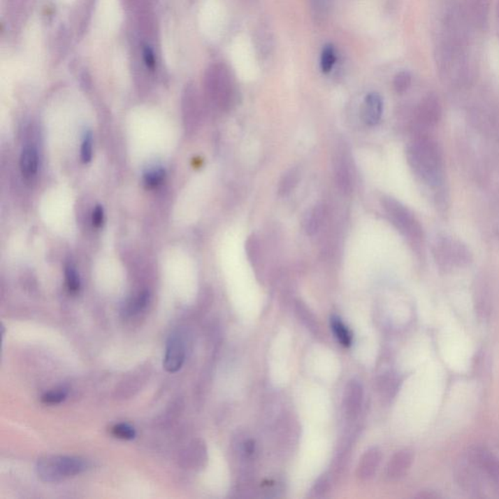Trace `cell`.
<instances>
[{
    "mask_svg": "<svg viewBox=\"0 0 499 499\" xmlns=\"http://www.w3.org/2000/svg\"><path fill=\"white\" fill-rule=\"evenodd\" d=\"M407 159L412 171L422 184L438 189L444 180L443 150L427 134L417 135L407 148Z\"/></svg>",
    "mask_w": 499,
    "mask_h": 499,
    "instance_id": "1",
    "label": "cell"
},
{
    "mask_svg": "<svg viewBox=\"0 0 499 499\" xmlns=\"http://www.w3.org/2000/svg\"><path fill=\"white\" fill-rule=\"evenodd\" d=\"M86 469L87 463L74 456H45L39 459L36 465L37 475L45 483H59L82 473Z\"/></svg>",
    "mask_w": 499,
    "mask_h": 499,
    "instance_id": "2",
    "label": "cell"
},
{
    "mask_svg": "<svg viewBox=\"0 0 499 499\" xmlns=\"http://www.w3.org/2000/svg\"><path fill=\"white\" fill-rule=\"evenodd\" d=\"M433 256L440 268L444 271L465 268L472 261L468 247L451 236H439L433 243Z\"/></svg>",
    "mask_w": 499,
    "mask_h": 499,
    "instance_id": "3",
    "label": "cell"
},
{
    "mask_svg": "<svg viewBox=\"0 0 499 499\" xmlns=\"http://www.w3.org/2000/svg\"><path fill=\"white\" fill-rule=\"evenodd\" d=\"M382 208L398 231L409 240L421 244L424 240V229L421 222L411 210L392 197L385 196L382 200Z\"/></svg>",
    "mask_w": 499,
    "mask_h": 499,
    "instance_id": "4",
    "label": "cell"
},
{
    "mask_svg": "<svg viewBox=\"0 0 499 499\" xmlns=\"http://www.w3.org/2000/svg\"><path fill=\"white\" fill-rule=\"evenodd\" d=\"M210 80L212 96L219 107L227 110L236 100V88L231 74L224 66H214Z\"/></svg>",
    "mask_w": 499,
    "mask_h": 499,
    "instance_id": "5",
    "label": "cell"
},
{
    "mask_svg": "<svg viewBox=\"0 0 499 499\" xmlns=\"http://www.w3.org/2000/svg\"><path fill=\"white\" fill-rule=\"evenodd\" d=\"M441 105L436 98L427 97L424 99L417 108L414 115V126L417 135L426 134L424 131L435 127L441 120Z\"/></svg>",
    "mask_w": 499,
    "mask_h": 499,
    "instance_id": "6",
    "label": "cell"
},
{
    "mask_svg": "<svg viewBox=\"0 0 499 499\" xmlns=\"http://www.w3.org/2000/svg\"><path fill=\"white\" fill-rule=\"evenodd\" d=\"M185 360V347L184 340L179 335H173L167 342L165 353L164 366L168 373H177L182 369Z\"/></svg>",
    "mask_w": 499,
    "mask_h": 499,
    "instance_id": "7",
    "label": "cell"
},
{
    "mask_svg": "<svg viewBox=\"0 0 499 499\" xmlns=\"http://www.w3.org/2000/svg\"><path fill=\"white\" fill-rule=\"evenodd\" d=\"M363 387L357 380H350L343 393V410L349 419L359 414L363 403Z\"/></svg>",
    "mask_w": 499,
    "mask_h": 499,
    "instance_id": "8",
    "label": "cell"
},
{
    "mask_svg": "<svg viewBox=\"0 0 499 499\" xmlns=\"http://www.w3.org/2000/svg\"><path fill=\"white\" fill-rule=\"evenodd\" d=\"M414 463V453L409 449L397 451L390 459L386 468L387 478L397 481L406 475Z\"/></svg>",
    "mask_w": 499,
    "mask_h": 499,
    "instance_id": "9",
    "label": "cell"
},
{
    "mask_svg": "<svg viewBox=\"0 0 499 499\" xmlns=\"http://www.w3.org/2000/svg\"><path fill=\"white\" fill-rule=\"evenodd\" d=\"M382 454L379 449L370 448L362 456L357 467V477L362 482L374 478L382 463Z\"/></svg>",
    "mask_w": 499,
    "mask_h": 499,
    "instance_id": "10",
    "label": "cell"
},
{
    "mask_svg": "<svg viewBox=\"0 0 499 499\" xmlns=\"http://www.w3.org/2000/svg\"><path fill=\"white\" fill-rule=\"evenodd\" d=\"M384 113V100L377 93L368 94L363 106V120L368 125L379 124Z\"/></svg>",
    "mask_w": 499,
    "mask_h": 499,
    "instance_id": "11",
    "label": "cell"
},
{
    "mask_svg": "<svg viewBox=\"0 0 499 499\" xmlns=\"http://www.w3.org/2000/svg\"><path fill=\"white\" fill-rule=\"evenodd\" d=\"M335 178L338 189L345 194H349L352 190V174L349 163L345 155L340 154L335 158Z\"/></svg>",
    "mask_w": 499,
    "mask_h": 499,
    "instance_id": "12",
    "label": "cell"
},
{
    "mask_svg": "<svg viewBox=\"0 0 499 499\" xmlns=\"http://www.w3.org/2000/svg\"><path fill=\"white\" fill-rule=\"evenodd\" d=\"M39 157L38 152L34 145H24L20 157V168L22 174L27 179L36 176L38 171Z\"/></svg>",
    "mask_w": 499,
    "mask_h": 499,
    "instance_id": "13",
    "label": "cell"
},
{
    "mask_svg": "<svg viewBox=\"0 0 499 499\" xmlns=\"http://www.w3.org/2000/svg\"><path fill=\"white\" fill-rule=\"evenodd\" d=\"M325 217L326 208L324 205H316L312 209L310 210L305 216V222H303L306 233L311 236H315L322 227Z\"/></svg>",
    "mask_w": 499,
    "mask_h": 499,
    "instance_id": "14",
    "label": "cell"
},
{
    "mask_svg": "<svg viewBox=\"0 0 499 499\" xmlns=\"http://www.w3.org/2000/svg\"><path fill=\"white\" fill-rule=\"evenodd\" d=\"M300 171L296 168H291L281 178L278 185V194L281 196H287L296 189L300 182Z\"/></svg>",
    "mask_w": 499,
    "mask_h": 499,
    "instance_id": "15",
    "label": "cell"
},
{
    "mask_svg": "<svg viewBox=\"0 0 499 499\" xmlns=\"http://www.w3.org/2000/svg\"><path fill=\"white\" fill-rule=\"evenodd\" d=\"M331 326H332L333 332L335 333V338H338V342L343 347H350L352 343V333L348 330L345 323L340 318L333 316L331 318Z\"/></svg>",
    "mask_w": 499,
    "mask_h": 499,
    "instance_id": "16",
    "label": "cell"
},
{
    "mask_svg": "<svg viewBox=\"0 0 499 499\" xmlns=\"http://www.w3.org/2000/svg\"><path fill=\"white\" fill-rule=\"evenodd\" d=\"M310 10L313 18L318 23H323L328 19L332 8V0H310Z\"/></svg>",
    "mask_w": 499,
    "mask_h": 499,
    "instance_id": "17",
    "label": "cell"
},
{
    "mask_svg": "<svg viewBox=\"0 0 499 499\" xmlns=\"http://www.w3.org/2000/svg\"><path fill=\"white\" fill-rule=\"evenodd\" d=\"M475 296L479 312L485 315L486 313H488L489 308H490V291H489L488 284L484 279L479 281L476 288Z\"/></svg>",
    "mask_w": 499,
    "mask_h": 499,
    "instance_id": "18",
    "label": "cell"
},
{
    "mask_svg": "<svg viewBox=\"0 0 499 499\" xmlns=\"http://www.w3.org/2000/svg\"><path fill=\"white\" fill-rule=\"evenodd\" d=\"M337 62V53L332 44H327L321 53L320 66L324 73H330Z\"/></svg>",
    "mask_w": 499,
    "mask_h": 499,
    "instance_id": "19",
    "label": "cell"
},
{
    "mask_svg": "<svg viewBox=\"0 0 499 499\" xmlns=\"http://www.w3.org/2000/svg\"><path fill=\"white\" fill-rule=\"evenodd\" d=\"M165 176H166V172L163 168H152V169L147 170L143 174V182H145L148 189H154V187L162 184Z\"/></svg>",
    "mask_w": 499,
    "mask_h": 499,
    "instance_id": "20",
    "label": "cell"
},
{
    "mask_svg": "<svg viewBox=\"0 0 499 499\" xmlns=\"http://www.w3.org/2000/svg\"><path fill=\"white\" fill-rule=\"evenodd\" d=\"M247 256L254 266L259 263L261 259V247L258 237L256 236H249L246 242Z\"/></svg>",
    "mask_w": 499,
    "mask_h": 499,
    "instance_id": "21",
    "label": "cell"
},
{
    "mask_svg": "<svg viewBox=\"0 0 499 499\" xmlns=\"http://www.w3.org/2000/svg\"><path fill=\"white\" fill-rule=\"evenodd\" d=\"M412 84V75L409 71H402L398 73L395 75L394 80H393V86H394L395 91L397 93H405L411 87Z\"/></svg>",
    "mask_w": 499,
    "mask_h": 499,
    "instance_id": "22",
    "label": "cell"
},
{
    "mask_svg": "<svg viewBox=\"0 0 499 499\" xmlns=\"http://www.w3.org/2000/svg\"><path fill=\"white\" fill-rule=\"evenodd\" d=\"M66 283L68 290L71 294L78 293L80 290V278L76 269L73 266H68L66 268Z\"/></svg>",
    "mask_w": 499,
    "mask_h": 499,
    "instance_id": "23",
    "label": "cell"
},
{
    "mask_svg": "<svg viewBox=\"0 0 499 499\" xmlns=\"http://www.w3.org/2000/svg\"><path fill=\"white\" fill-rule=\"evenodd\" d=\"M111 434L121 440H133L136 437V430L127 424H118L111 427Z\"/></svg>",
    "mask_w": 499,
    "mask_h": 499,
    "instance_id": "24",
    "label": "cell"
},
{
    "mask_svg": "<svg viewBox=\"0 0 499 499\" xmlns=\"http://www.w3.org/2000/svg\"><path fill=\"white\" fill-rule=\"evenodd\" d=\"M68 396V391L65 389H57L46 392L41 397L42 403L46 405H58L65 401Z\"/></svg>",
    "mask_w": 499,
    "mask_h": 499,
    "instance_id": "25",
    "label": "cell"
},
{
    "mask_svg": "<svg viewBox=\"0 0 499 499\" xmlns=\"http://www.w3.org/2000/svg\"><path fill=\"white\" fill-rule=\"evenodd\" d=\"M93 157V139L91 133L84 136L82 145H81V159L84 163L91 161Z\"/></svg>",
    "mask_w": 499,
    "mask_h": 499,
    "instance_id": "26",
    "label": "cell"
},
{
    "mask_svg": "<svg viewBox=\"0 0 499 499\" xmlns=\"http://www.w3.org/2000/svg\"><path fill=\"white\" fill-rule=\"evenodd\" d=\"M399 386V380L395 375H387L382 382V390L387 397H393Z\"/></svg>",
    "mask_w": 499,
    "mask_h": 499,
    "instance_id": "27",
    "label": "cell"
},
{
    "mask_svg": "<svg viewBox=\"0 0 499 499\" xmlns=\"http://www.w3.org/2000/svg\"><path fill=\"white\" fill-rule=\"evenodd\" d=\"M148 298H150V296H148L147 293L140 294V295L136 298L134 303H131L129 308H128V312H129L130 314H134V313L142 311L143 308L147 306Z\"/></svg>",
    "mask_w": 499,
    "mask_h": 499,
    "instance_id": "28",
    "label": "cell"
},
{
    "mask_svg": "<svg viewBox=\"0 0 499 499\" xmlns=\"http://www.w3.org/2000/svg\"><path fill=\"white\" fill-rule=\"evenodd\" d=\"M328 488H330V486H328V481L327 480V478H325V477H321V478L318 479V481L316 482L314 486H313V496H317V498L325 496L326 493H328Z\"/></svg>",
    "mask_w": 499,
    "mask_h": 499,
    "instance_id": "29",
    "label": "cell"
},
{
    "mask_svg": "<svg viewBox=\"0 0 499 499\" xmlns=\"http://www.w3.org/2000/svg\"><path fill=\"white\" fill-rule=\"evenodd\" d=\"M105 221V212H103V207L97 206L93 211L92 214V222L95 226H101Z\"/></svg>",
    "mask_w": 499,
    "mask_h": 499,
    "instance_id": "30",
    "label": "cell"
},
{
    "mask_svg": "<svg viewBox=\"0 0 499 499\" xmlns=\"http://www.w3.org/2000/svg\"><path fill=\"white\" fill-rule=\"evenodd\" d=\"M143 57H145V64L150 68H153L155 65L154 55H153L152 51L150 48H145V52H143Z\"/></svg>",
    "mask_w": 499,
    "mask_h": 499,
    "instance_id": "31",
    "label": "cell"
},
{
    "mask_svg": "<svg viewBox=\"0 0 499 499\" xmlns=\"http://www.w3.org/2000/svg\"><path fill=\"white\" fill-rule=\"evenodd\" d=\"M244 449H245V451L248 454H251L254 453V443L252 440H249V441H247L245 444H244Z\"/></svg>",
    "mask_w": 499,
    "mask_h": 499,
    "instance_id": "32",
    "label": "cell"
},
{
    "mask_svg": "<svg viewBox=\"0 0 499 499\" xmlns=\"http://www.w3.org/2000/svg\"><path fill=\"white\" fill-rule=\"evenodd\" d=\"M417 498H439L438 495H436V493H434L433 491H424V493H421V495L417 496Z\"/></svg>",
    "mask_w": 499,
    "mask_h": 499,
    "instance_id": "33",
    "label": "cell"
}]
</instances>
